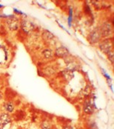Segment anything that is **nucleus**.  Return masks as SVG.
Segmentation results:
<instances>
[{"instance_id": "1", "label": "nucleus", "mask_w": 114, "mask_h": 129, "mask_svg": "<svg viewBox=\"0 0 114 129\" xmlns=\"http://www.w3.org/2000/svg\"><path fill=\"white\" fill-rule=\"evenodd\" d=\"M7 27L9 28V29L12 30V31H16L19 29V19L17 17H16L15 16H10L7 17V20H6Z\"/></svg>"}, {"instance_id": "2", "label": "nucleus", "mask_w": 114, "mask_h": 129, "mask_svg": "<svg viewBox=\"0 0 114 129\" xmlns=\"http://www.w3.org/2000/svg\"><path fill=\"white\" fill-rule=\"evenodd\" d=\"M11 124V118L8 113H3L0 115V129H7Z\"/></svg>"}, {"instance_id": "3", "label": "nucleus", "mask_w": 114, "mask_h": 129, "mask_svg": "<svg viewBox=\"0 0 114 129\" xmlns=\"http://www.w3.org/2000/svg\"><path fill=\"white\" fill-rule=\"evenodd\" d=\"M21 27L22 30L27 34L30 33L35 29V25L33 24V23L26 20H22V22L21 23Z\"/></svg>"}, {"instance_id": "4", "label": "nucleus", "mask_w": 114, "mask_h": 129, "mask_svg": "<svg viewBox=\"0 0 114 129\" xmlns=\"http://www.w3.org/2000/svg\"><path fill=\"white\" fill-rule=\"evenodd\" d=\"M99 31H100L102 36H103V37L109 36L112 34V32H113L112 26L111 25V23H106L102 25V28L99 29Z\"/></svg>"}, {"instance_id": "5", "label": "nucleus", "mask_w": 114, "mask_h": 129, "mask_svg": "<svg viewBox=\"0 0 114 129\" xmlns=\"http://www.w3.org/2000/svg\"><path fill=\"white\" fill-rule=\"evenodd\" d=\"M99 48L101 51L104 53H108L109 52L112 51L113 49V43H111L110 40H104L99 45Z\"/></svg>"}, {"instance_id": "6", "label": "nucleus", "mask_w": 114, "mask_h": 129, "mask_svg": "<svg viewBox=\"0 0 114 129\" xmlns=\"http://www.w3.org/2000/svg\"><path fill=\"white\" fill-rule=\"evenodd\" d=\"M101 37H102V35H101L99 29H96L90 34V35L88 37V40L90 43H95L100 40Z\"/></svg>"}, {"instance_id": "7", "label": "nucleus", "mask_w": 114, "mask_h": 129, "mask_svg": "<svg viewBox=\"0 0 114 129\" xmlns=\"http://www.w3.org/2000/svg\"><path fill=\"white\" fill-rule=\"evenodd\" d=\"M56 55L57 57H59V58H66L67 55H68V49L64 46H61V47H58L56 50Z\"/></svg>"}, {"instance_id": "8", "label": "nucleus", "mask_w": 114, "mask_h": 129, "mask_svg": "<svg viewBox=\"0 0 114 129\" xmlns=\"http://www.w3.org/2000/svg\"><path fill=\"white\" fill-rule=\"evenodd\" d=\"M83 110L87 114H92L94 112V107L90 101H86L83 106Z\"/></svg>"}, {"instance_id": "9", "label": "nucleus", "mask_w": 114, "mask_h": 129, "mask_svg": "<svg viewBox=\"0 0 114 129\" xmlns=\"http://www.w3.org/2000/svg\"><path fill=\"white\" fill-rule=\"evenodd\" d=\"M62 75H63V77L65 78L66 80H67V81L71 80V79L73 78V72H72L71 70H70V69H67L66 70H64V71L62 72Z\"/></svg>"}, {"instance_id": "10", "label": "nucleus", "mask_w": 114, "mask_h": 129, "mask_svg": "<svg viewBox=\"0 0 114 129\" xmlns=\"http://www.w3.org/2000/svg\"><path fill=\"white\" fill-rule=\"evenodd\" d=\"M5 110L9 112V113H12L14 110V104L12 101H7L4 104V105Z\"/></svg>"}, {"instance_id": "11", "label": "nucleus", "mask_w": 114, "mask_h": 129, "mask_svg": "<svg viewBox=\"0 0 114 129\" xmlns=\"http://www.w3.org/2000/svg\"><path fill=\"white\" fill-rule=\"evenodd\" d=\"M43 55L45 58L47 59H51L53 58L54 57V54H53V52L52 50L51 49H46L43 52Z\"/></svg>"}, {"instance_id": "12", "label": "nucleus", "mask_w": 114, "mask_h": 129, "mask_svg": "<svg viewBox=\"0 0 114 129\" xmlns=\"http://www.w3.org/2000/svg\"><path fill=\"white\" fill-rule=\"evenodd\" d=\"M43 37H46L48 40H51V38L54 37V35L51 32H49L48 31H45V32H43Z\"/></svg>"}, {"instance_id": "13", "label": "nucleus", "mask_w": 114, "mask_h": 129, "mask_svg": "<svg viewBox=\"0 0 114 129\" xmlns=\"http://www.w3.org/2000/svg\"><path fill=\"white\" fill-rule=\"evenodd\" d=\"M42 129H52L51 125L47 122H44L42 124Z\"/></svg>"}, {"instance_id": "14", "label": "nucleus", "mask_w": 114, "mask_h": 129, "mask_svg": "<svg viewBox=\"0 0 114 129\" xmlns=\"http://www.w3.org/2000/svg\"><path fill=\"white\" fill-rule=\"evenodd\" d=\"M93 4V5H94V7H95V8L96 9H100V8H102V4H100L101 2H96V1H93L92 2Z\"/></svg>"}, {"instance_id": "15", "label": "nucleus", "mask_w": 114, "mask_h": 129, "mask_svg": "<svg viewBox=\"0 0 114 129\" xmlns=\"http://www.w3.org/2000/svg\"><path fill=\"white\" fill-rule=\"evenodd\" d=\"M108 59L111 61L112 64H114V52H113V50L109 52L108 53Z\"/></svg>"}, {"instance_id": "16", "label": "nucleus", "mask_w": 114, "mask_h": 129, "mask_svg": "<svg viewBox=\"0 0 114 129\" xmlns=\"http://www.w3.org/2000/svg\"><path fill=\"white\" fill-rule=\"evenodd\" d=\"M90 87H86L85 89V92H84V95L85 96H88L90 94Z\"/></svg>"}, {"instance_id": "17", "label": "nucleus", "mask_w": 114, "mask_h": 129, "mask_svg": "<svg viewBox=\"0 0 114 129\" xmlns=\"http://www.w3.org/2000/svg\"><path fill=\"white\" fill-rule=\"evenodd\" d=\"M64 129H73V128L71 126H69V125H68V126H66V127H65Z\"/></svg>"}, {"instance_id": "18", "label": "nucleus", "mask_w": 114, "mask_h": 129, "mask_svg": "<svg viewBox=\"0 0 114 129\" xmlns=\"http://www.w3.org/2000/svg\"><path fill=\"white\" fill-rule=\"evenodd\" d=\"M1 97H2V93H1V92L0 91V99L1 98Z\"/></svg>"}, {"instance_id": "19", "label": "nucleus", "mask_w": 114, "mask_h": 129, "mask_svg": "<svg viewBox=\"0 0 114 129\" xmlns=\"http://www.w3.org/2000/svg\"><path fill=\"white\" fill-rule=\"evenodd\" d=\"M2 7H3V6H2V5H0V8H2Z\"/></svg>"}]
</instances>
